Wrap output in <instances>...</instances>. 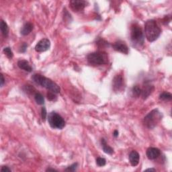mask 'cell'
<instances>
[{
  "label": "cell",
  "instance_id": "cell-1",
  "mask_svg": "<svg viewBox=\"0 0 172 172\" xmlns=\"http://www.w3.org/2000/svg\"><path fill=\"white\" fill-rule=\"evenodd\" d=\"M161 30L156 21L149 20L145 24V35L149 42H153L158 39Z\"/></svg>",
  "mask_w": 172,
  "mask_h": 172
},
{
  "label": "cell",
  "instance_id": "cell-2",
  "mask_svg": "<svg viewBox=\"0 0 172 172\" xmlns=\"http://www.w3.org/2000/svg\"><path fill=\"white\" fill-rule=\"evenodd\" d=\"M32 79L36 84L43 87L52 92L55 93H59L60 92L59 86L52 80L43 76V75L41 74H34L32 77Z\"/></svg>",
  "mask_w": 172,
  "mask_h": 172
},
{
  "label": "cell",
  "instance_id": "cell-3",
  "mask_svg": "<svg viewBox=\"0 0 172 172\" xmlns=\"http://www.w3.org/2000/svg\"><path fill=\"white\" fill-rule=\"evenodd\" d=\"M131 40L135 46H141L144 44L145 36L142 28L137 23H133L131 27Z\"/></svg>",
  "mask_w": 172,
  "mask_h": 172
},
{
  "label": "cell",
  "instance_id": "cell-4",
  "mask_svg": "<svg viewBox=\"0 0 172 172\" xmlns=\"http://www.w3.org/2000/svg\"><path fill=\"white\" fill-rule=\"evenodd\" d=\"M162 119V114L158 109H154L151 111L144 118L143 124L149 129H153L156 126Z\"/></svg>",
  "mask_w": 172,
  "mask_h": 172
},
{
  "label": "cell",
  "instance_id": "cell-5",
  "mask_svg": "<svg viewBox=\"0 0 172 172\" xmlns=\"http://www.w3.org/2000/svg\"><path fill=\"white\" fill-rule=\"evenodd\" d=\"M87 60L90 65L98 66L106 64L108 61V57L107 54L104 52L98 51L89 53L87 56Z\"/></svg>",
  "mask_w": 172,
  "mask_h": 172
},
{
  "label": "cell",
  "instance_id": "cell-6",
  "mask_svg": "<svg viewBox=\"0 0 172 172\" xmlns=\"http://www.w3.org/2000/svg\"><path fill=\"white\" fill-rule=\"evenodd\" d=\"M48 121L51 128L63 129L65 126V122L63 117L55 112H51L48 116Z\"/></svg>",
  "mask_w": 172,
  "mask_h": 172
},
{
  "label": "cell",
  "instance_id": "cell-7",
  "mask_svg": "<svg viewBox=\"0 0 172 172\" xmlns=\"http://www.w3.org/2000/svg\"><path fill=\"white\" fill-rule=\"evenodd\" d=\"M124 87V78L121 75H116L114 77L112 81L113 90L115 92H118L123 89Z\"/></svg>",
  "mask_w": 172,
  "mask_h": 172
},
{
  "label": "cell",
  "instance_id": "cell-8",
  "mask_svg": "<svg viewBox=\"0 0 172 172\" xmlns=\"http://www.w3.org/2000/svg\"><path fill=\"white\" fill-rule=\"evenodd\" d=\"M51 46V42L49 39H43L38 42L36 46H35V51L38 53H42L48 51Z\"/></svg>",
  "mask_w": 172,
  "mask_h": 172
},
{
  "label": "cell",
  "instance_id": "cell-9",
  "mask_svg": "<svg viewBox=\"0 0 172 172\" xmlns=\"http://www.w3.org/2000/svg\"><path fill=\"white\" fill-rule=\"evenodd\" d=\"M87 2L83 0H72L70 1V6L74 11L83 10L86 6Z\"/></svg>",
  "mask_w": 172,
  "mask_h": 172
},
{
  "label": "cell",
  "instance_id": "cell-10",
  "mask_svg": "<svg viewBox=\"0 0 172 172\" xmlns=\"http://www.w3.org/2000/svg\"><path fill=\"white\" fill-rule=\"evenodd\" d=\"M112 46V48L114 49V50L116 51L120 52V53H122L123 54H126V55L128 53V48L124 42H122L121 41H116Z\"/></svg>",
  "mask_w": 172,
  "mask_h": 172
},
{
  "label": "cell",
  "instance_id": "cell-11",
  "mask_svg": "<svg viewBox=\"0 0 172 172\" xmlns=\"http://www.w3.org/2000/svg\"><path fill=\"white\" fill-rule=\"evenodd\" d=\"M154 90V86L150 84L149 82H146L143 89H141V96L143 100H146L152 93Z\"/></svg>",
  "mask_w": 172,
  "mask_h": 172
},
{
  "label": "cell",
  "instance_id": "cell-12",
  "mask_svg": "<svg viewBox=\"0 0 172 172\" xmlns=\"http://www.w3.org/2000/svg\"><path fill=\"white\" fill-rule=\"evenodd\" d=\"M147 156L148 159L150 160H153L157 158H158L159 155H161V151L159 149L155 147H149V149L147 150Z\"/></svg>",
  "mask_w": 172,
  "mask_h": 172
},
{
  "label": "cell",
  "instance_id": "cell-13",
  "mask_svg": "<svg viewBox=\"0 0 172 172\" xmlns=\"http://www.w3.org/2000/svg\"><path fill=\"white\" fill-rule=\"evenodd\" d=\"M140 156L139 154L136 151H133L129 155V161L132 166L135 167L139 163Z\"/></svg>",
  "mask_w": 172,
  "mask_h": 172
},
{
  "label": "cell",
  "instance_id": "cell-14",
  "mask_svg": "<svg viewBox=\"0 0 172 172\" xmlns=\"http://www.w3.org/2000/svg\"><path fill=\"white\" fill-rule=\"evenodd\" d=\"M18 66L19 68L21 69H23L28 72H31L32 71V67L29 64V63L26 60H20L18 62Z\"/></svg>",
  "mask_w": 172,
  "mask_h": 172
},
{
  "label": "cell",
  "instance_id": "cell-15",
  "mask_svg": "<svg viewBox=\"0 0 172 172\" xmlns=\"http://www.w3.org/2000/svg\"><path fill=\"white\" fill-rule=\"evenodd\" d=\"M32 30H33L32 24L30 22L26 23L22 27V30H21V34L23 35V36H26V35H28L32 31Z\"/></svg>",
  "mask_w": 172,
  "mask_h": 172
},
{
  "label": "cell",
  "instance_id": "cell-16",
  "mask_svg": "<svg viewBox=\"0 0 172 172\" xmlns=\"http://www.w3.org/2000/svg\"><path fill=\"white\" fill-rule=\"evenodd\" d=\"M101 144H102V147L103 151H104L106 153L109 155H112L114 153V150H113L111 147H110L109 145H107L106 141L104 138H102V139H101Z\"/></svg>",
  "mask_w": 172,
  "mask_h": 172
},
{
  "label": "cell",
  "instance_id": "cell-17",
  "mask_svg": "<svg viewBox=\"0 0 172 172\" xmlns=\"http://www.w3.org/2000/svg\"><path fill=\"white\" fill-rule=\"evenodd\" d=\"M1 30L2 34L5 37H8L9 34V28L6 22H4L3 20L1 21Z\"/></svg>",
  "mask_w": 172,
  "mask_h": 172
},
{
  "label": "cell",
  "instance_id": "cell-18",
  "mask_svg": "<svg viewBox=\"0 0 172 172\" xmlns=\"http://www.w3.org/2000/svg\"><path fill=\"white\" fill-rule=\"evenodd\" d=\"M34 100L39 105H42L44 103V99L43 96L39 92H36L34 94Z\"/></svg>",
  "mask_w": 172,
  "mask_h": 172
},
{
  "label": "cell",
  "instance_id": "cell-19",
  "mask_svg": "<svg viewBox=\"0 0 172 172\" xmlns=\"http://www.w3.org/2000/svg\"><path fill=\"white\" fill-rule=\"evenodd\" d=\"M172 98V96L170 93L167 92V91H164V92L161 93L159 96V99L161 100L165 101H170Z\"/></svg>",
  "mask_w": 172,
  "mask_h": 172
},
{
  "label": "cell",
  "instance_id": "cell-20",
  "mask_svg": "<svg viewBox=\"0 0 172 172\" xmlns=\"http://www.w3.org/2000/svg\"><path fill=\"white\" fill-rule=\"evenodd\" d=\"M132 93H133V95L134 97L138 98L141 95V88L139 86L136 85L133 87V90H132Z\"/></svg>",
  "mask_w": 172,
  "mask_h": 172
},
{
  "label": "cell",
  "instance_id": "cell-21",
  "mask_svg": "<svg viewBox=\"0 0 172 172\" xmlns=\"http://www.w3.org/2000/svg\"><path fill=\"white\" fill-rule=\"evenodd\" d=\"M4 53L9 59H11L13 57V56H14L13 53H12V51H11V48H9V47H6V48H4Z\"/></svg>",
  "mask_w": 172,
  "mask_h": 172
},
{
  "label": "cell",
  "instance_id": "cell-22",
  "mask_svg": "<svg viewBox=\"0 0 172 172\" xmlns=\"http://www.w3.org/2000/svg\"><path fill=\"white\" fill-rule=\"evenodd\" d=\"M96 163H97L98 166L103 167L106 163V161L104 158H102V157H98L97 159H96Z\"/></svg>",
  "mask_w": 172,
  "mask_h": 172
},
{
  "label": "cell",
  "instance_id": "cell-23",
  "mask_svg": "<svg viewBox=\"0 0 172 172\" xmlns=\"http://www.w3.org/2000/svg\"><path fill=\"white\" fill-rule=\"evenodd\" d=\"M98 44V46L99 47H104L106 46H108L109 45V44H108V42H106V41H104L103 39H100L98 40V41H97V43H96Z\"/></svg>",
  "mask_w": 172,
  "mask_h": 172
},
{
  "label": "cell",
  "instance_id": "cell-24",
  "mask_svg": "<svg viewBox=\"0 0 172 172\" xmlns=\"http://www.w3.org/2000/svg\"><path fill=\"white\" fill-rule=\"evenodd\" d=\"M77 166H78V164H77V163H74V164H72L71 166L68 167L67 169H65V171H75L77 169Z\"/></svg>",
  "mask_w": 172,
  "mask_h": 172
},
{
  "label": "cell",
  "instance_id": "cell-25",
  "mask_svg": "<svg viewBox=\"0 0 172 172\" xmlns=\"http://www.w3.org/2000/svg\"><path fill=\"white\" fill-rule=\"evenodd\" d=\"M56 93L52 92V91H49V93H47V98L50 101H54L56 99V96L55 95Z\"/></svg>",
  "mask_w": 172,
  "mask_h": 172
},
{
  "label": "cell",
  "instance_id": "cell-26",
  "mask_svg": "<svg viewBox=\"0 0 172 172\" xmlns=\"http://www.w3.org/2000/svg\"><path fill=\"white\" fill-rule=\"evenodd\" d=\"M41 116H42V119L44 121H45L47 116V112H46V108L44 107L42 108V109H41Z\"/></svg>",
  "mask_w": 172,
  "mask_h": 172
},
{
  "label": "cell",
  "instance_id": "cell-27",
  "mask_svg": "<svg viewBox=\"0 0 172 172\" xmlns=\"http://www.w3.org/2000/svg\"><path fill=\"white\" fill-rule=\"evenodd\" d=\"M27 46H28L27 44H26L25 42H24V43H23V44L22 45V46H21L20 51V52H22V53H24V52H26V51Z\"/></svg>",
  "mask_w": 172,
  "mask_h": 172
},
{
  "label": "cell",
  "instance_id": "cell-28",
  "mask_svg": "<svg viewBox=\"0 0 172 172\" xmlns=\"http://www.w3.org/2000/svg\"><path fill=\"white\" fill-rule=\"evenodd\" d=\"M1 172H9V171H11V169H9L8 167L3 166L1 169Z\"/></svg>",
  "mask_w": 172,
  "mask_h": 172
},
{
  "label": "cell",
  "instance_id": "cell-29",
  "mask_svg": "<svg viewBox=\"0 0 172 172\" xmlns=\"http://www.w3.org/2000/svg\"><path fill=\"white\" fill-rule=\"evenodd\" d=\"M4 82H5V79H4V75H3V74H1V86H4Z\"/></svg>",
  "mask_w": 172,
  "mask_h": 172
},
{
  "label": "cell",
  "instance_id": "cell-30",
  "mask_svg": "<svg viewBox=\"0 0 172 172\" xmlns=\"http://www.w3.org/2000/svg\"><path fill=\"white\" fill-rule=\"evenodd\" d=\"M118 134H119L118 131L117 130H116V131H114V134H113V135H114V137H117V136H118Z\"/></svg>",
  "mask_w": 172,
  "mask_h": 172
},
{
  "label": "cell",
  "instance_id": "cell-31",
  "mask_svg": "<svg viewBox=\"0 0 172 172\" xmlns=\"http://www.w3.org/2000/svg\"><path fill=\"white\" fill-rule=\"evenodd\" d=\"M46 171H57L56 170V169H52V168H48L46 169Z\"/></svg>",
  "mask_w": 172,
  "mask_h": 172
},
{
  "label": "cell",
  "instance_id": "cell-32",
  "mask_svg": "<svg viewBox=\"0 0 172 172\" xmlns=\"http://www.w3.org/2000/svg\"><path fill=\"white\" fill-rule=\"evenodd\" d=\"M156 171V169H153V168H151V169H145V171Z\"/></svg>",
  "mask_w": 172,
  "mask_h": 172
}]
</instances>
